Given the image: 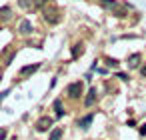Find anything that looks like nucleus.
<instances>
[{
    "instance_id": "1",
    "label": "nucleus",
    "mask_w": 146,
    "mask_h": 140,
    "mask_svg": "<svg viewBox=\"0 0 146 140\" xmlns=\"http://www.w3.org/2000/svg\"><path fill=\"white\" fill-rule=\"evenodd\" d=\"M44 20L48 24H58L60 22V12L56 8H44Z\"/></svg>"
},
{
    "instance_id": "6",
    "label": "nucleus",
    "mask_w": 146,
    "mask_h": 140,
    "mask_svg": "<svg viewBox=\"0 0 146 140\" xmlns=\"http://www.w3.org/2000/svg\"><path fill=\"white\" fill-rule=\"evenodd\" d=\"M92 120H94V114H88V116H84V118L78 120V126H80L82 130H88L90 124H92Z\"/></svg>"
},
{
    "instance_id": "13",
    "label": "nucleus",
    "mask_w": 146,
    "mask_h": 140,
    "mask_svg": "<svg viewBox=\"0 0 146 140\" xmlns=\"http://www.w3.org/2000/svg\"><path fill=\"white\" fill-rule=\"evenodd\" d=\"M14 56H16V52H14V50H12V52H8V56L4 58V62H2V64H4V66H8V64L14 60Z\"/></svg>"
},
{
    "instance_id": "5",
    "label": "nucleus",
    "mask_w": 146,
    "mask_h": 140,
    "mask_svg": "<svg viewBox=\"0 0 146 140\" xmlns=\"http://www.w3.org/2000/svg\"><path fill=\"white\" fill-rule=\"evenodd\" d=\"M96 88H90L88 90V94H86V98H84V106L86 108H90V106H94V102H96Z\"/></svg>"
},
{
    "instance_id": "19",
    "label": "nucleus",
    "mask_w": 146,
    "mask_h": 140,
    "mask_svg": "<svg viewBox=\"0 0 146 140\" xmlns=\"http://www.w3.org/2000/svg\"><path fill=\"white\" fill-rule=\"evenodd\" d=\"M140 74H142V76H144V78H146V64H144V66H142V68H140Z\"/></svg>"
},
{
    "instance_id": "18",
    "label": "nucleus",
    "mask_w": 146,
    "mask_h": 140,
    "mask_svg": "<svg viewBox=\"0 0 146 140\" xmlns=\"http://www.w3.org/2000/svg\"><path fill=\"white\" fill-rule=\"evenodd\" d=\"M118 78H120V80H128V76H126V74H122V72H118Z\"/></svg>"
},
{
    "instance_id": "14",
    "label": "nucleus",
    "mask_w": 146,
    "mask_h": 140,
    "mask_svg": "<svg viewBox=\"0 0 146 140\" xmlns=\"http://www.w3.org/2000/svg\"><path fill=\"white\" fill-rule=\"evenodd\" d=\"M46 2H50V0H32V6L34 8H42Z\"/></svg>"
},
{
    "instance_id": "8",
    "label": "nucleus",
    "mask_w": 146,
    "mask_h": 140,
    "mask_svg": "<svg viewBox=\"0 0 146 140\" xmlns=\"http://www.w3.org/2000/svg\"><path fill=\"white\" fill-rule=\"evenodd\" d=\"M138 64H140V54H132L128 58V68H138Z\"/></svg>"
},
{
    "instance_id": "3",
    "label": "nucleus",
    "mask_w": 146,
    "mask_h": 140,
    "mask_svg": "<svg viewBox=\"0 0 146 140\" xmlns=\"http://www.w3.org/2000/svg\"><path fill=\"white\" fill-rule=\"evenodd\" d=\"M52 124H54V120H52V118H48V116H42V118L36 122V130H38V132H46V130H48Z\"/></svg>"
},
{
    "instance_id": "11",
    "label": "nucleus",
    "mask_w": 146,
    "mask_h": 140,
    "mask_svg": "<svg viewBox=\"0 0 146 140\" xmlns=\"http://www.w3.org/2000/svg\"><path fill=\"white\" fill-rule=\"evenodd\" d=\"M82 52H84L82 44H74V46H72V58H78V56H80Z\"/></svg>"
},
{
    "instance_id": "2",
    "label": "nucleus",
    "mask_w": 146,
    "mask_h": 140,
    "mask_svg": "<svg viewBox=\"0 0 146 140\" xmlns=\"http://www.w3.org/2000/svg\"><path fill=\"white\" fill-rule=\"evenodd\" d=\"M66 92H68L70 98H80V94H82V82H72V84H68Z\"/></svg>"
},
{
    "instance_id": "10",
    "label": "nucleus",
    "mask_w": 146,
    "mask_h": 140,
    "mask_svg": "<svg viewBox=\"0 0 146 140\" xmlns=\"http://www.w3.org/2000/svg\"><path fill=\"white\" fill-rule=\"evenodd\" d=\"M52 106H54V110H56V116H62V114H64V108H62V100H60V98H56Z\"/></svg>"
},
{
    "instance_id": "17",
    "label": "nucleus",
    "mask_w": 146,
    "mask_h": 140,
    "mask_svg": "<svg viewBox=\"0 0 146 140\" xmlns=\"http://www.w3.org/2000/svg\"><path fill=\"white\" fill-rule=\"evenodd\" d=\"M140 136H146V124L140 126Z\"/></svg>"
},
{
    "instance_id": "16",
    "label": "nucleus",
    "mask_w": 146,
    "mask_h": 140,
    "mask_svg": "<svg viewBox=\"0 0 146 140\" xmlns=\"http://www.w3.org/2000/svg\"><path fill=\"white\" fill-rule=\"evenodd\" d=\"M106 64H108V66H112V68H116V66H118V62H116V60H112V58H108V60H106Z\"/></svg>"
},
{
    "instance_id": "9",
    "label": "nucleus",
    "mask_w": 146,
    "mask_h": 140,
    "mask_svg": "<svg viewBox=\"0 0 146 140\" xmlns=\"http://www.w3.org/2000/svg\"><path fill=\"white\" fill-rule=\"evenodd\" d=\"M62 134H64V130H62V128H52V132H50L48 140H60V138H62Z\"/></svg>"
},
{
    "instance_id": "15",
    "label": "nucleus",
    "mask_w": 146,
    "mask_h": 140,
    "mask_svg": "<svg viewBox=\"0 0 146 140\" xmlns=\"http://www.w3.org/2000/svg\"><path fill=\"white\" fill-rule=\"evenodd\" d=\"M18 4H20V6H22V8H24V10H26V8H30V6H32V2H30V0H18Z\"/></svg>"
},
{
    "instance_id": "7",
    "label": "nucleus",
    "mask_w": 146,
    "mask_h": 140,
    "mask_svg": "<svg viewBox=\"0 0 146 140\" xmlns=\"http://www.w3.org/2000/svg\"><path fill=\"white\" fill-rule=\"evenodd\" d=\"M38 68H40V64H30V66H22V68H20V76L24 78V76H28V74L36 72Z\"/></svg>"
},
{
    "instance_id": "4",
    "label": "nucleus",
    "mask_w": 146,
    "mask_h": 140,
    "mask_svg": "<svg viewBox=\"0 0 146 140\" xmlns=\"http://www.w3.org/2000/svg\"><path fill=\"white\" fill-rule=\"evenodd\" d=\"M32 30H34V28H32V22H30V20H22V22H20V26H18V32H20L22 36L32 34Z\"/></svg>"
},
{
    "instance_id": "12",
    "label": "nucleus",
    "mask_w": 146,
    "mask_h": 140,
    "mask_svg": "<svg viewBox=\"0 0 146 140\" xmlns=\"http://www.w3.org/2000/svg\"><path fill=\"white\" fill-rule=\"evenodd\" d=\"M10 8L8 6H4V8H0V18H2V20H10Z\"/></svg>"
}]
</instances>
